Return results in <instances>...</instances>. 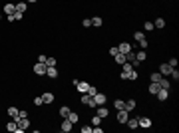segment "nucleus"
Here are the masks:
<instances>
[{"instance_id":"obj_1","label":"nucleus","mask_w":179,"mask_h":133,"mask_svg":"<svg viewBox=\"0 0 179 133\" xmlns=\"http://www.w3.org/2000/svg\"><path fill=\"white\" fill-rule=\"evenodd\" d=\"M72 127H74V123L70 121L68 117H64V121H62V125H60V129H62V133H68V131H72Z\"/></svg>"},{"instance_id":"obj_2","label":"nucleus","mask_w":179,"mask_h":133,"mask_svg":"<svg viewBox=\"0 0 179 133\" xmlns=\"http://www.w3.org/2000/svg\"><path fill=\"white\" fill-rule=\"evenodd\" d=\"M46 64H42V62H38V64H36V66H34V74H36V76H44L46 74Z\"/></svg>"},{"instance_id":"obj_3","label":"nucleus","mask_w":179,"mask_h":133,"mask_svg":"<svg viewBox=\"0 0 179 133\" xmlns=\"http://www.w3.org/2000/svg\"><path fill=\"white\" fill-rule=\"evenodd\" d=\"M137 125L143 127V129H149L151 127V119L149 117H137Z\"/></svg>"},{"instance_id":"obj_4","label":"nucleus","mask_w":179,"mask_h":133,"mask_svg":"<svg viewBox=\"0 0 179 133\" xmlns=\"http://www.w3.org/2000/svg\"><path fill=\"white\" fill-rule=\"evenodd\" d=\"M16 125H18L20 131H24V129L30 125V121H28V117H18V119H16Z\"/></svg>"},{"instance_id":"obj_5","label":"nucleus","mask_w":179,"mask_h":133,"mask_svg":"<svg viewBox=\"0 0 179 133\" xmlns=\"http://www.w3.org/2000/svg\"><path fill=\"white\" fill-rule=\"evenodd\" d=\"M157 97H159V101H165L169 97V89H165V88H159V91L155 93Z\"/></svg>"},{"instance_id":"obj_6","label":"nucleus","mask_w":179,"mask_h":133,"mask_svg":"<svg viewBox=\"0 0 179 133\" xmlns=\"http://www.w3.org/2000/svg\"><path fill=\"white\" fill-rule=\"evenodd\" d=\"M127 113H129V111H125V109H117V121H120V123H125V121H127V117H129Z\"/></svg>"},{"instance_id":"obj_7","label":"nucleus","mask_w":179,"mask_h":133,"mask_svg":"<svg viewBox=\"0 0 179 133\" xmlns=\"http://www.w3.org/2000/svg\"><path fill=\"white\" fill-rule=\"evenodd\" d=\"M117 50H120V54H127V52L131 50V44H129V42H122V44L117 46Z\"/></svg>"},{"instance_id":"obj_8","label":"nucleus","mask_w":179,"mask_h":133,"mask_svg":"<svg viewBox=\"0 0 179 133\" xmlns=\"http://www.w3.org/2000/svg\"><path fill=\"white\" fill-rule=\"evenodd\" d=\"M94 101H96V105H103V103L108 101V97H106L103 93H96V95H94Z\"/></svg>"},{"instance_id":"obj_9","label":"nucleus","mask_w":179,"mask_h":133,"mask_svg":"<svg viewBox=\"0 0 179 133\" xmlns=\"http://www.w3.org/2000/svg\"><path fill=\"white\" fill-rule=\"evenodd\" d=\"M108 113H110V109H108L106 105H98V113H96V115H100L101 119H103V117H108Z\"/></svg>"},{"instance_id":"obj_10","label":"nucleus","mask_w":179,"mask_h":133,"mask_svg":"<svg viewBox=\"0 0 179 133\" xmlns=\"http://www.w3.org/2000/svg\"><path fill=\"white\" fill-rule=\"evenodd\" d=\"M123 109H125V111H134V109H135V100L123 101Z\"/></svg>"},{"instance_id":"obj_11","label":"nucleus","mask_w":179,"mask_h":133,"mask_svg":"<svg viewBox=\"0 0 179 133\" xmlns=\"http://www.w3.org/2000/svg\"><path fill=\"white\" fill-rule=\"evenodd\" d=\"M46 74H48V78H58L56 66H48V68H46Z\"/></svg>"},{"instance_id":"obj_12","label":"nucleus","mask_w":179,"mask_h":133,"mask_svg":"<svg viewBox=\"0 0 179 133\" xmlns=\"http://www.w3.org/2000/svg\"><path fill=\"white\" fill-rule=\"evenodd\" d=\"M171 70H173V68L169 66V64H161V68H159L161 76H169V74H171Z\"/></svg>"},{"instance_id":"obj_13","label":"nucleus","mask_w":179,"mask_h":133,"mask_svg":"<svg viewBox=\"0 0 179 133\" xmlns=\"http://www.w3.org/2000/svg\"><path fill=\"white\" fill-rule=\"evenodd\" d=\"M8 115H10L12 119L16 121V119L20 117V109H16V107H8Z\"/></svg>"},{"instance_id":"obj_14","label":"nucleus","mask_w":179,"mask_h":133,"mask_svg":"<svg viewBox=\"0 0 179 133\" xmlns=\"http://www.w3.org/2000/svg\"><path fill=\"white\" fill-rule=\"evenodd\" d=\"M14 12H16V4L8 2V4L4 6V14H8V16H10V14H14Z\"/></svg>"},{"instance_id":"obj_15","label":"nucleus","mask_w":179,"mask_h":133,"mask_svg":"<svg viewBox=\"0 0 179 133\" xmlns=\"http://www.w3.org/2000/svg\"><path fill=\"white\" fill-rule=\"evenodd\" d=\"M76 88H78L80 93H86V91H88V88H90V84H88V81H80Z\"/></svg>"},{"instance_id":"obj_16","label":"nucleus","mask_w":179,"mask_h":133,"mask_svg":"<svg viewBox=\"0 0 179 133\" xmlns=\"http://www.w3.org/2000/svg\"><path fill=\"white\" fill-rule=\"evenodd\" d=\"M42 101H44V103H52V101H54V93L46 91L44 95H42Z\"/></svg>"},{"instance_id":"obj_17","label":"nucleus","mask_w":179,"mask_h":133,"mask_svg":"<svg viewBox=\"0 0 179 133\" xmlns=\"http://www.w3.org/2000/svg\"><path fill=\"white\" fill-rule=\"evenodd\" d=\"M149 93H153V95H155L157 91H159V84H157V81H151V84H149Z\"/></svg>"},{"instance_id":"obj_18","label":"nucleus","mask_w":179,"mask_h":133,"mask_svg":"<svg viewBox=\"0 0 179 133\" xmlns=\"http://www.w3.org/2000/svg\"><path fill=\"white\" fill-rule=\"evenodd\" d=\"M70 107H66V105H62V107H60V109H58V113H60V115H62V119H64V117H68V115H70Z\"/></svg>"},{"instance_id":"obj_19","label":"nucleus","mask_w":179,"mask_h":133,"mask_svg":"<svg viewBox=\"0 0 179 133\" xmlns=\"http://www.w3.org/2000/svg\"><path fill=\"white\" fill-rule=\"evenodd\" d=\"M127 127H129V129H137V127H139V125H137V117H134V119H129V117H127Z\"/></svg>"},{"instance_id":"obj_20","label":"nucleus","mask_w":179,"mask_h":133,"mask_svg":"<svg viewBox=\"0 0 179 133\" xmlns=\"http://www.w3.org/2000/svg\"><path fill=\"white\" fill-rule=\"evenodd\" d=\"M26 8H28V2H26V0H24V2H18V4H16V10L18 12H26Z\"/></svg>"},{"instance_id":"obj_21","label":"nucleus","mask_w":179,"mask_h":133,"mask_svg":"<svg viewBox=\"0 0 179 133\" xmlns=\"http://www.w3.org/2000/svg\"><path fill=\"white\" fill-rule=\"evenodd\" d=\"M153 28H157V30H161V28H165V20H163V18H157L155 22H153Z\"/></svg>"},{"instance_id":"obj_22","label":"nucleus","mask_w":179,"mask_h":133,"mask_svg":"<svg viewBox=\"0 0 179 133\" xmlns=\"http://www.w3.org/2000/svg\"><path fill=\"white\" fill-rule=\"evenodd\" d=\"M113 60H115L117 64H125V62H127V60H125V54H120V52L113 56Z\"/></svg>"},{"instance_id":"obj_23","label":"nucleus","mask_w":179,"mask_h":133,"mask_svg":"<svg viewBox=\"0 0 179 133\" xmlns=\"http://www.w3.org/2000/svg\"><path fill=\"white\" fill-rule=\"evenodd\" d=\"M157 84H159V88H165V89H169V86H171V84H169V79H165L163 76L159 78V81H157Z\"/></svg>"},{"instance_id":"obj_24","label":"nucleus","mask_w":179,"mask_h":133,"mask_svg":"<svg viewBox=\"0 0 179 133\" xmlns=\"http://www.w3.org/2000/svg\"><path fill=\"white\" fill-rule=\"evenodd\" d=\"M135 60H137V62H145V60H147V54L141 50V52H137V54H135Z\"/></svg>"},{"instance_id":"obj_25","label":"nucleus","mask_w":179,"mask_h":133,"mask_svg":"<svg viewBox=\"0 0 179 133\" xmlns=\"http://www.w3.org/2000/svg\"><path fill=\"white\" fill-rule=\"evenodd\" d=\"M90 20H92V26H96V28H98V26H101V24H103V20H101L100 16H94V18H90Z\"/></svg>"},{"instance_id":"obj_26","label":"nucleus","mask_w":179,"mask_h":133,"mask_svg":"<svg viewBox=\"0 0 179 133\" xmlns=\"http://www.w3.org/2000/svg\"><path fill=\"white\" fill-rule=\"evenodd\" d=\"M6 129H8V131H18V133H20V129H18V125H16V121H10L8 125H6Z\"/></svg>"},{"instance_id":"obj_27","label":"nucleus","mask_w":179,"mask_h":133,"mask_svg":"<svg viewBox=\"0 0 179 133\" xmlns=\"http://www.w3.org/2000/svg\"><path fill=\"white\" fill-rule=\"evenodd\" d=\"M125 60H127V62H135V52H131V50H129V52L125 54Z\"/></svg>"},{"instance_id":"obj_28","label":"nucleus","mask_w":179,"mask_h":133,"mask_svg":"<svg viewBox=\"0 0 179 133\" xmlns=\"http://www.w3.org/2000/svg\"><path fill=\"white\" fill-rule=\"evenodd\" d=\"M68 119H70V121H72V123H76V121H78V113H74V111H70V115H68Z\"/></svg>"},{"instance_id":"obj_29","label":"nucleus","mask_w":179,"mask_h":133,"mask_svg":"<svg viewBox=\"0 0 179 133\" xmlns=\"http://www.w3.org/2000/svg\"><path fill=\"white\" fill-rule=\"evenodd\" d=\"M113 107H115V109H123V101L122 100H115V101H113Z\"/></svg>"},{"instance_id":"obj_30","label":"nucleus","mask_w":179,"mask_h":133,"mask_svg":"<svg viewBox=\"0 0 179 133\" xmlns=\"http://www.w3.org/2000/svg\"><path fill=\"white\" fill-rule=\"evenodd\" d=\"M100 123H101L100 115H94V117H92V125H100Z\"/></svg>"},{"instance_id":"obj_31","label":"nucleus","mask_w":179,"mask_h":133,"mask_svg":"<svg viewBox=\"0 0 179 133\" xmlns=\"http://www.w3.org/2000/svg\"><path fill=\"white\" fill-rule=\"evenodd\" d=\"M90 100H92V95H90V93H84V95H82V103H86V105H88Z\"/></svg>"},{"instance_id":"obj_32","label":"nucleus","mask_w":179,"mask_h":133,"mask_svg":"<svg viewBox=\"0 0 179 133\" xmlns=\"http://www.w3.org/2000/svg\"><path fill=\"white\" fill-rule=\"evenodd\" d=\"M86 93H90V95H92V97H94V95H96V93H98V89L94 88V86H90V88H88V91H86Z\"/></svg>"},{"instance_id":"obj_33","label":"nucleus","mask_w":179,"mask_h":133,"mask_svg":"<svg viewBox=\"0 0 179 133\" xmlns=\"http://www.w3.org/2000/svg\"><path fill=\"white\" fill-rule=\"evenodd\" d=\"M58 62H56V58H48L46 60V66H56Z\"/></svg>"},{"instance_id":"obj_34","label":"nucleus","mask_w":179,"mask_h":133,"mask_svg":"<svg viewBox=\"0 0 179 133\" xmlns=\"http://www.w3.org/2000/svg\"><path fill=\"white\" fill-rule=\"evenodd\" d=\"M12 18H14V20H22L24 16H22V12H18V10H16L14 14H12Z\"/></svg>"},{"instance_id":"obj_35","label":"nucleus","mask_w":179,"mask_h":133,"mask_svg":"<svg viewBox=\"0 0 179 133\" xmlns=\"http://www.w3.org/2000/svg\"><path fill=\"white\" fill-rule=\"evenodd\" d=\"M82 26H84V28H90V26H92V20H90V18H84V20H82Z\"/></svg>"},{"instance_id":"obj_36","label":"nucleus","mask_w":179,"mask_h":133,"mask_svg":"<svg viewBox=\"0 0 179 133\" xmlns=\"http://www.w3.org/2000/svg\"><path fill=\"white\" fill-rule=\"evenodd\" d=\"M134 36H135V40H137V42H141V40L145 38V36H143V34H141V32H135Z\"/></svg>"},{"instance_id":"obj_37","label":"nucleus","mask_w":179,"mask_h":133,"mask_svg":"<svg viewBox=\"0 0 179 133\" xmlns=\"http://www.w3.org/2000/svg\"><path fill=\"white\" fill-rule=\"evenodd\" d=\"M159 78H161V74H151V81H159Z\"/></svg>"},{"instance_id":"obj_38","label":"nucleus","mask_w":179,"mask_h":133,"mask_svg":"<svg viewBox=\"0 0 179 133\" xmlns=\"http://www.w3.org/2000/svg\"><path fill=\"white\" fill-rule=\"evenodd\" d=\"M167 64H169L171 68H175V66H177V58H171V60H169Z\"/></svg>"},{"instance_id":"obj_39","label":"nucleus","mask_w":179,"mask_h":133,"mask_svg":"<svg viewBox=\"0 0 179 133\" xmlns=\"http://www.w3.org/2000/svg\"><path fill=\"white\" fill-rule=\"evenodd\" d=\"M117 52H120L117 48H110V56H112V58H113V56H115V54H117Z\"/></svg>"},{"instance_id":"obj_40","label":"nucleus","mask_w":179,"mask_h":133,"mask_svg":"<svg viewBox=\"0 0 179 133\" xmlns=\"http://www.w3.org/2000/svg\"><path fill=\"white\" fill-rule=\"evenodd\" d=\"M42 103H44L42 97H36V100H34V105H42Z\"/></svg>"},{"instance_id":"obj_41","label":"nucleus","mask_w":179,"mask_h":133,"mask_svg":"<svg viewBox=\"0 0 179 133\" xmlns=\"http://www.w3.org/2000/svg\"><path fill=\"white\" fill-rule=\"evenodd\" d=\"M145 30H153V22H145Z\"/></svg>"},{"instance_id":"obj_42","label":"nucleus","mask_w":179,"mask_h":133,"mask_svg":"<svg viewBox=\"0 0 179 133\" xmlns=\"http://www.w3.org/2000/svg\"><path fill=\"white\" fill-rule=\"evenodd\" d=\"M139 48H147V40H145V38H143V40L139 42Z\"/></svg>"},{"instance_id":"obj_43","label":"nucleus","mask_w":179,"mask_h":133,"mask_svg":"<svg viewBox=\"0 0 179 133\" xmlns=\"http://www.w3.org/2000/svg\"><path fill=\"white\" fill-rule=\"evenodd\" d=\"M82 133H92V127H82Z\"/></svg>"},{"instance_id":"obj_44","label":"nucleus","mask_w":179,"mask_h":133,"mask_svg":"<svg viewBox=\"0 0 179 133\" xmlns=\"http://www.w3.org/2000/svg\"><path fill=\"white\" fill-rule=\"evenodd\" d=\"M26 2H36V0H26Z\"/></svg>"}]
</instances>
